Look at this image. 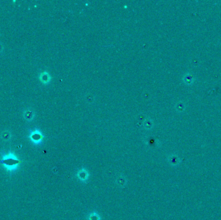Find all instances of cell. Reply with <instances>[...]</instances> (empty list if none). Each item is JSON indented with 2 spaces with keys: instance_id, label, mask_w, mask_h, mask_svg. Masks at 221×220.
<instances>
[{
  "instance_id": "7",
  "label": "cell",
  "mask_w": 221,
  "mask_h": 220,
  "mask_svg": "<svg viewBox=\"0 0 221 220\" xmlns=\"http://www.w3.org/2000/svg\"><path fill=\"white\" fill-rule=\"evenodd\" d=\"M3 49V47L2 45H1V43H0V52H2Z\"/></svg>"
},
{
  "instance_id": "5",
  "label": "cell",
  "mask_w": 221,
  "mask_h": 220,
  "mask_svg": "<svg viewBox=\"0 0 221 220\" xmlns=\"http://www.w3.org/2000/svg\"><path fill=\"white\" fill-rule=\"evenodd\" d=\"M87 219L88 220H100V216L97 213L93 212V213L89 214Z\"/></svg>"
},
{
  "instance_id": "2",
  "label": "cell",
  "mask_w": 221,
  "mask_h": 220,
  "mask_svg": "<svg viewBox=\"0 0 221 220\" xmlns=\"http://www.w3.org/2000/svg\"><path fill=\"white\" fill-rule=\"evenodd\" d=\"M30 138L34 143L39 144V143L41 142L42 139H43V136H42L41 133L39 131H34L31 134Z\"/></svg>"
},
{
  "instance_id": "3",
  "label": "cell",
  "mask_w": 221,
  "mask_h": 220,
  "mask_svg": "<svg viewBox=\"0 0 221 220\" xmlns=\"http://www.w3.org/2000/svg\"><path fill=\"white\" fill-rule=\"evenodd\" d=\"M89 174L88 172L87 171L86 169H82L78 171V173L76 174V176L78 178L82 181H86V180L88 179Z\"/></svg>"
},
{
  "instance_id": "6",
  "label": "cell",
  "mask_w": 221,
  "mask_h": 220,
  "mask_svg": "<svg viewBox=\"0 0 221 220\" xmlns=\"http://www.w3.org/2000/svg\"><path fill=\"white\" fill-rule=\"evenodd\" d=\"M50 79V76L49 74H48L47 72H44L41 74L40 76V80L44 82V83H47L48 81H49Z\"/></svg>"
},
{
  "instance_id": "1",
  "label": "cell",
  "mask_w": 221,
  "mask_h": 220,
  "mask_svg": "<svg viewBox=\"0 0 221 220\" xmlns=\"http://www.w3.org/2000/svg\"><path fill=\"white\" fill-rule=\"evenodd\" d=\"M4 165L7 167L8 169H14L17 164L19 163V161H17L16 158L14 157L13 155H7L3 158V160L1 161Z\"/></svg>"
},
{
  "instance_id": "4",
  "label": "cell",
  "mask_w": 221,
  "mask_h": 220,
  "mask_svg": "<svg viewBox=\"0 0 221 220\" xmlns=\"http://www.w3.org/2000/svg\"><path fill=\"white\" fill-rule=\"evenodd\" d=\"M23 115H24V118H25L26 120L31 121L33 119L34 116V114L33 112V111L31 109H27L25 110V112H24Z\"/></svg>"
}]
</instances>
